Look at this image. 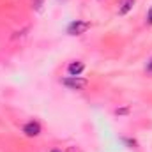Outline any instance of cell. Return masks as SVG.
<instances>
[{"mask_svg":"<svg viewBox=\"0 0 152 152\" xmlns=\"http://www.w3.org/2000/svg\"><path fill=\"white\" fill-rule=\"evenodd\" d=\"M88 28H90V23H88V21L76 20V21H73V23L67 27V34H71V36H81V34H85Z\"/></svg>","mask_w":152,"mask_h":152,"instance_id":"1","label":"cell"},{"mask_svg":"<svg viewBox=\"0 0 152 152\" xmlns=\"http://www.w3.org/2000/svg\"><path fill=\"white\" fill-rule=\"evenodd\" d=\"M62 85L67 87V88H71V90H80V88L87 87V80H83L80 76H69V78L62 80Z\"/></svg>","mask_w":152,"mask_h":152,"instance_id":"2","label":"cell"},{"mask_svg":"<svg viewBox=\"0 0 152 152\" xmlns=\"http://www.w3.org/2000/svg\"><path fill=\"white\" fill-rule=\"evenodd\" d=\"M23 133L27 134V136H37L39 133H41V126H39V122H27L25 126H23Z\"/></svg>","mask_w":152,"mask_h":152,"instance_id":"3","label":"cell"},{"mask_svg":"<svg viewBox=\"0 0 152 152\" xmlns=\"http://www.w3.org/2000/svg\"><path fill=\"white\" fill-rule=\"evenodd\" d=\"M83 69H85L83 62L76 60V62H71V64H69V67H67V73H69V76H80L81 73H83Z\"/></svg>","mask_w":152,"mask_h":152,"instance_id":"4","label":"cell"},{"mask_svg":"<svg viewBox=\"0 0 152 152\" xmlns=\"http://www.w3.org/2000/svg\"><path fill=\"white\" fill-rule=\"evenodd\" d=\"M133 5H134V0H120V2H118V14H120V16L127 14V12L133 9Z\"/></svg>","mask_w":152,"mask_h":152,"instance_id":"5","label":"cell"},{"mask_svg":"<svg viewBox=\"0 0 152 152\" xmlns=\"http://www.w3.org/2000/svg\"><path fill=\"white\" fill-rule=\"evenodd\" d=\"M42 2H44V0H32V4H34V7H36V9H41V5H42Z\"/></svg>","mask_w":152,"mask_h":152,"instance_id":"6","label":"cell"},{"mask_svg":"<svg viewBox=\"0 0 152 152\" xmlns=\"http://www.w3.org/2000/svg\"><path fill=\"white\" fill-rule=\"evenodd\" d=\"M147 23H149V25H152V7L149 9V12H147Z\"/></svg>","mask_w":152,"mask_h":152,"instance_id":"7","label":"cell"},{"mask_svg":"<svg viewBox=\"0 0 152 152\" xmlns=\"http://www.w3.org/2000/svg\"><path fill=\"white\" fill-rule=\"evenodd\" d=\"M129 112V108H120V110H117V115H126Z\"/></svg>","mask_w":152,"mask_h":152,"instance_id":"8","label":"cell"},{"mask_svg":"<svg viewBox=\"0 0 152 152\" xmlns=\"http://www.w3.org/2000/svg\"><path fill=\"white\" fill-rule=\"evenodd\" d=\"M147 73H149V75H152V58L147 62Z\"/></svg>","mask_w":152,"mask_h":152,"instance_id":"9","label":"cell"},{"mask_svg":"<svg viewBox=\"0 0 152 152\" xmlns=\"http://www.w3.org/2000/svg\"><path fill=\"white\" fill-rule=\"evenodd\" d=\"M51 152H60V151H51Z\"/></svg>","mask_w":152,"mask_h":152,"instance_id":"10","label":"cell"}]
</instances>
